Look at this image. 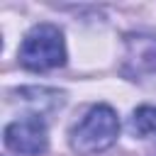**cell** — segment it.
<instances>
[{
  "label": "cell",
  "instance_id": "obj_1",
  "mask_svg": "<svg viewBox=\"0 0 156 156\" xmlns=\"http://www.w3.org/2000/svg\"><path fill=\"white\" fill-rule=\"evenodd\" d=\"M66 56L68 54H66L63 32L56 24H49V22L34 24L24 34L20 51H17L20 63L27 71H34V73H44V71H54V68L63 66Z\"/></svg>",
  "mask_w": 156,
  "mask_h": 156
},
{
  "label": "cell",
  "instance_id": "obj_2",
  "mask_svg": "<svg viewBox=\"0 0 156 156\" xmlns=\"http://www.w3.org/2000/svg\"><path fill=\"white\" fill-rule=\"evenodd\" d=\"M117 136H119L117 112L110 105L98 102L71 129V149L78 154H100L110 149L117 141Z\"/></svg>",
  "mask_w": 156,
  "mask_h": 156
},
{
  "label": "cell",
  "instance_id": "obj_3",
  "mask_svg": "<svg viewBox=\"0 0 156 156\" xmlns=\"http://www.w3.org/2000/svg\"><path fill=\"white\" fill-rule=\"evenodd\" d=\"M5 146L15 154L24 156H39L49 149V129L39 115L20 117L5 127Z\"/></svg>",
  "mask_w": 156,
  "mask_h": 156
},
{
  "label": "cell",
  "instance_id": "obj_4",
  "mask_svg": "<svg viewBox=\"0 0 156 156\" xmlns=\"http://www.w3.org/2000/svg\"><path fill=\"white\" fill-rule=\"evenodd\" d=\"M124 73L136 78L156 73V37L151 34H129L124 51Z\"/></svg>",
  "mask_w": 156,
  "mask_h": 156
},
{
  "label": "cell",
  "instance_id": "obj_5",
  "mask_svg": "<svg viewBox=\"0 0 156 156\" xmlns=\"http://www.w3.org/2000/svg\"><path fill=\"white\" fill-rule=\"evenodd\" d=\"M129 129L136 136H154L156 134V107H151V105L136 107L129 119Z\"/></svg>",
  "mask_w": 156,
  "mask_h": 156
}]
</instances>
